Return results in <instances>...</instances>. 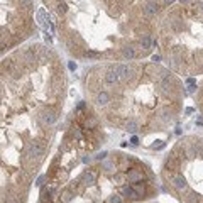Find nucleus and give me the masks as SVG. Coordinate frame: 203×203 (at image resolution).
Wrapping results in <instances>:
<instances>
[{"instance_id":"nucleus-3","label":"nucleus","mask_w":203,"mask_h":203,"mask_svg":"<svg viewBox=\"0 0 203 203\" xmlns=\"http://www.w3.org/2000/svg\"><path fill=\"white\" fill-rule=\"evenodd\" d=\"M105 80H107V83H108V85H115L117 81L120 80V78H118V71H117V66L114 68V69H110V71L107 73Z\"/></svg>"},{"instance_id":"nucleus-21","label":"nucleus","mask_w":203,"mask_h":203,"mask_svg":"<svg viewBox=\"0 0 203 203\" xmlns=\"http://www.w3.org/2000/svg\"><path fill=\"white\" fill-rule=\"evenodd\" d=\"M97 157H98V159H105V157H107V152H102V154H98Z\"/></svg>"},{"instance_id":"nucleus-2","label":"nucleus","mask_w":203,"mask_h":203,"mask_svg":"<svg viewBox=\"0 0 203 203\" xmlns=\"http://www.w3.org/2000/svg\"><path fill=\"white\" fill-rule=\"evenodd\" d=\"M117 71H118V78L120 80H127V78H130V75H132V69L127 66V64L117 66Z\"/></svg>"},{"instance_id":"nucleus-23","label":"nucleus","mask_w":203,"mask_h":203,"mask_svg":"<svg viewBox=\"0 0 203 203\" xmlns=\"http://www.w3.org/2000/svg\"><path fill=\"white\" fill-rule=\"evenodd\" d=\"M68 66H69V69H76V64H75V63H69Z\"/></svg>"},{"instance_id":"nucleus-5","label":"nucleus","mask_w":203,"mask_h":203,"mask_svg":"<svg viewBox=\"0 0 203 203\" xmlns=\"http://www.w3.org/2000/svg\"><path fill=\"white\" fill-rule=\"evenodd\" d=\"M171 183H173V186L176 190H184L186 188V181H184L183 176H173L171 178Z\"/></svg>"},{"instance_id":"nucleus-11","label":"nucleus","mask_w":203,"mask_h":203,"mask_svg":"<svg viewBox=\"0 0 203 203\" xmlns=\"http://www.w3.org/2000/svg\"><path fill=\"white\" fill-rule=\"evenodd\" d=\"M129 179H130V181H137V179H142V174L139 173V171H130V173H129Z\"/></svg>"},{"instance_id":"nucleus-8","label":"nucleus","mask_w":203,"mask_h":203,"mask_svg":"<svg viewBox=\"0 0 203 203\" xmlns=\"http://www.w3.org/2000/svg\"><path fill=\"white\" fill-rule=\"evenodd\" d=\"M108 100H110V95L107 93V91H102V93H98L97 95V105H107L108 103Z\"/></svg>"},{"instance_id":"nucleus-18","label":"nucleus","mask_w":203,"mask_h":203,"mask_svg":"<svg viewBox=\"0 0 203 203\" xmlns=\"http://www.w3.org/2000/svg\"><path fill=\"white\" fill-rule=\"evenodd\" d=\"M30 2H32V0H20V5H24V7H29Z\"/></svg>"},{"instance_id":"nucleus-15","label":"nucleus","mask_w":203,"mask_h":203,"mask_svg":"<svg viewBox=\"0 0 203 203\" xmlns=\"http://www.w3.org/2000/svg\"><path fill=\"white\" fill-rule=\"evenodd\" d=\"M108 203H122V198H120L118 195H115V196H110Z\"/></svg>"},{"instance_id":"nucleus-9","label":"nucleus","mask_w":203,"mask_h":203,"mask_svg":"<svg viewBox=\"0 0 203 203\" xmlns=\"http://www.w3.org/2000/svg\"><path fill=\"white\" fill-rule=\"evenodd\" d=\"M83 179H85L88 184H93L97 181V176H95V173H91V171H87V173L83 174Z\"/></svg>"},{"instance_id":"nucleus-13","label":"nucleus","mask_w":203,"mask_h":203,"mask_svg":"<svg viewBox=\"0 0 203 203\" xmlns=\"http://www.w3.org/2000/svg\"><path fill=\"white\" fill-rule=\"evenodd\" d=\"M24 59L30 63V61H34V59H36V54H34L32 51H26V53H24Z\"/></svg>"},{"instance_id":"nucleus-4","label":"nucleus","mask_w":203,"mask_h":203,"mask_svg":"<svg viewBox=\"0 0 203 203\" xmlns=\"http://www.w3.org/2000/svg\"><path fill=\"white\" fill-rule=\"evenodd\" d=\"M41 120H42V124L51 125V124L56 122V115H54L53 112H42V114H41Z\"/></svg>"},{"instance_id":"nucleus-20","label":"nucleus","mask_w":203,"mask_h":203,"mask_svg":"<svg viewBox=\"0 0 203 203\" xmlns=\"http://www.w3.org/2000/svg\"><path fill=\"white\" fill-rule=\"evenodd\" d=\"M130 142H132L134 145H137V144H139V139H137V137H132V139H130Z\"/></svg>"},{"instance_id":"nucleus-19","label":"nucleus","mask_w":203,"mask_h":203,"mask_svg":"<svg viewBox=\"0 0 203 203\" xmlns=\"http://www.w3.org/2000/svg\"><path fill=\"white\" fill-rule=\"evenodd\" d=\"M95 124H97V120H95V118H91L90 122H87V125H90V127H93Z\"/></svg>"},{"instance_id":"nucleus-7","label":"nucleus","mask_w":203,"mask_h":203,"mask_svg":"<svg viewBox=\"0 0 203 203\" xmlns=\"http://www.w3.org/2000/svg\"><path fill=\"white\" fill-rule=\"evenodd\" d=\"M122 195L127 196V198H132V200L139 196V193L135 191V188H132V186H124V188H122Z\"/></svg>"},{"instance_id":"nucleus-6","label":"nucleus","mask_w":203,"mask_h":203,"mask_svg":"<svg viewBox=\"0 0 203 203\" xmlns=\"http://www.w3.org/2000/svg\"><path fill=\"white\" fill-rule=\"evenodd\" d=\"M27 154L32 157V156H41L42 154V147L37 144V142H34V144H30L29 147H27Z\"/></svg>"},{"instance_id":"nucleus-25","label":"nucleus","mask_w":203,"mask_h":203,"mask_svg":"<svg viewBox=\"0 0 203 203\" xmlns=\"http://www.w3.org/2000/svg\"><path fill=\"white\" fill-rule=\"evenodd\" d=\"M181 3H188V0H181Z\"/></svg>"},{"instance_id":"nucleus-22","label":"nucleus","mask_w":203,"mask_h":203,"mask_svg":"<svg viewBox=\"0 0 203 203\" xmlns=\"http://www.w3.org/2000/svg\"><path fill=\"white\" fill-rule=\"evenodd\" d=\"M152 61H154V63H157V61H161V58H159V56H156V54H154V56H152Z\"/></svg>"},{"instance_id":"nucleus-16","label":"nucleus","mask_w":203,"mask_h":203,"mask_svg":"<svg viewBox=\"0 0 203 203\" xmlns=\"http://www.w3.org/2000/svg\"><path fill=\"white\" fill-rule=\"evenodd\" d=\"M66 12V3H59L58 5V14H64Z\"/></svg>"},{"instance_id":"nucleus-14","label":"nucleus","mask_w":203,"mask_h":203,"mask_svg":"<svg viewBox=\"0 0 203 203\" xmlns=\"http://www.w3.org/2000/svg\"><path fill=\"white\" fill-rule=\"evenodd\" d=\"M141 46H142L144 49H149V46H151V39L147 37V36L142 37V39H141Z\"/></svg>"},{"instance_id":"nucleus-24","label":"nucleus","mask_w":203,"mask_h":203,"mask_svg":"<svg viewBox=\"0 0 203 203\" xmlns=\"http://www.w3.org/2000/svg\"><path fill=\"white\" fill-rule=\"evenodd\" d=\"M174 0H163V3H164V5H169V3H173Z\"/></svg>"},{"instance_id":"nucleus-10","label":"nucleus","mask_w":203,"mask_h":203,"mask_svg":"<svg viewBox=\"0 0 203 203\" xmlns=\"http://www.w3.org/2000/svg\"><path fill=\"white\" fill-rule=\"evenodd\" d=\"M124 58H127V59H132L135 56V51H134V48H130V46H127V48H124Z\"/></svg>"},{"instance_id":"nucleus-17","label":"nucleus","mask_w":203,"mask_h":203,"mask_svg":"<svg viewBox=\"0 0 203 203\" xmlns=\"http://www.w3.org/2000/svg\"><path fill=\"white\" fill-rule=\"evenodd\" d=\"M152 147H154V149H161V147H164V142H161V141H157V144H154Z\"/></svg>"},{"instance_id":"nucleus-1","label":"nucleus","mask_w":203,"mask_h":203,"mask_svg":"<svg viewBox=\"0 0 203 203\" xmlns=\"http://www.w3.org/2000/svg\"><path fill=\"white\" fill-rule=\"evenodd\" d=\"M157 10H159V3H157L156 0H147V3H145V7H144L145 14H147V15H156Z\"/></svg>"},{"instance_id":"nucleus-12","label":"nucleus","mask_w":203,"mask_h":203,"mask_svg":"<svg viewBox=\"0 0 203 203\" xmlns=\"http://www.w3.org/2000/svg\"><path fill=\"white\" fill-rule=\"evenodd\" d=\"M137 129H139V125H137V122H135V120H129V122H127V130L135 132Z\"/></svg>"}]
</instances>
